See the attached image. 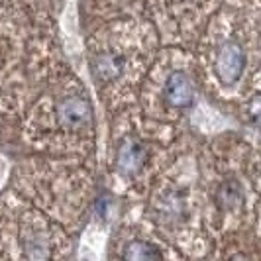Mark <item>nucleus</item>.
Segmentation results:
<instances>
[{
    "label": "nucleus",
    "mask_w": 261,
    "mask_h": 261,
    "mask_svg": "<svg viewBox=\"0 0 261 261\" xmlns=\"http://www.w3.org/2000/svg\"><path fill=\"white\" fill-rule=\"evenodd\" d=\"M244 202V189L236 179H226L220 183L218 191H216V204L218 208L224 212H232V210L240 208Z\"/></svg>",
    "instance_id": "7"
},
{
    "label": "nucleus",
    "mask_w": 261,
    "mask_h": 261,
    "mask_svg": "<svg viewBox=\"0 0 261 261\" xmlns=\"http://www.w3.org/2000/svg\"><path fill=\"white\" fill-rule=\"evenodd\" d=\"M124 57L116 51H100L92 55L91 59V73L92 79L98 85H108L112 81H116L124 73Z\"/></svg>",
    "instance_id": "6"
},
{
    "label": "nucleus",
    "mask_w": 261,
    "mask_h": 261,
    "mask_svg": "<svg viewBox=\"0 0 261 261\" xmlns=\"http://www.w3.org/2000/svg\"><path fill=\"white\" fill-rule=\"evenodd\" d=\"M57 120L67 130H81V128L89 126L92 120L91 102L79 94L61 98L57 105Z\"/></svg>",
    "instance_id": "2"
},
{
    "label": "nucleus",
    "mask_w": 261,
    "mask_h": 261,
    "mask_svg": "<svg viewBox=\"0 0 261 261\" xmlns=\"http://www.w3.org/2000/svg\"><path fill=\"white\" fill-rule=\"evenodd\" d=\"M248 114L251 118V122H257V116H259V94H255L251 98V102L248 106Z\"/></svg>",
    "instance_id": "10"
},
{
    "label": "nucleus",
    "mask_w": 261,
    "mask_h": 261,
    "mask_svg": "<svg viewBox=\"0 0 261 261\" xmlns=\"http://www.w3.org/2000/svg\"><path fill=\"white\" fill-rule=\"evenodd\" d=\"M22 248H24V255L30 259H47L51 255L49 251V244L39 232H32L26 234V238H22Z\"/></svg>",
    "instance_id": "9"
},
{
    "label": "nucleus",
    "mask_w": 261,
    "mask_h": 261,
    "mask_svg": "<svg viewBox=\"0 0 261 261\" xmlns=\"http://www.w3.org/2000/svg\"><path fill=\"white\" fill-rule=\"evenodd\" d=\"M122 257L128 261H153V259H163V253L151 242L132 240V242L126 244V248L122 251Z\"/></svg>",
    "instance_id": "8"
},
{
    "label": "nucleus",
    "mask_w": 261,
    "mask_h": 261,
    "mask_svg": "<svg viewBox=\"0 0 261 261\" xmlns=\"http://www.w3.org/2000/svg\"><path fill=\"white\" fill-rule=\"evenodd\" d=\"M163 98L171 108H191L195 105V87L191 77L185 71H173L165 81Z\"/></svg>",
    "instance_id": "5"
},
{
    "label": "nucleus",
    "mask_w": 261,
    "mask_h": 261,
    "mask_svg": "<svg viewBox=\"0 0 261 261\" xmlns=\"http://www.w3.org/2000/svg\"><path fill=\"white\" fill-rule=\"evenodd\" d=\"M147 161V147L138 138H124L116 151V171L122 177H136Z\"/></svg>",
    "instance_id": "3"
},
{
    "label": "nucleus",
    "mask_w": 261,
    "mask_h": 261,
    "mask_svg": "<svg viewBox=\"0 0 261 261\" xmlns=\"http://www.w3.org/2000/svg\"><path fill=\"white\" fill-rule=\"evenodd\" d=\"M187 202L181 191H167L159 196V200L153 206V220L157 226L173 230L185 220Z\"/></svg>",
    "instance_id": "4"
},
{
    "label": "nucleus",
    "mask_w": 261,
    "mask_h": 261,
    "mask_svg": "<svg viewBox=\"0 0 261 261\" xmlns=\"http://www.w3.org/2000/svg\"><path fill=\"white\" fill-rule=\"evenodd\" d=\"M248 65V55L242 43L238 41H224L216 51L214 59V75L222 87H234L242 79Z\"/></svg>",
    "instance_id": "1"
}]
</instances>
